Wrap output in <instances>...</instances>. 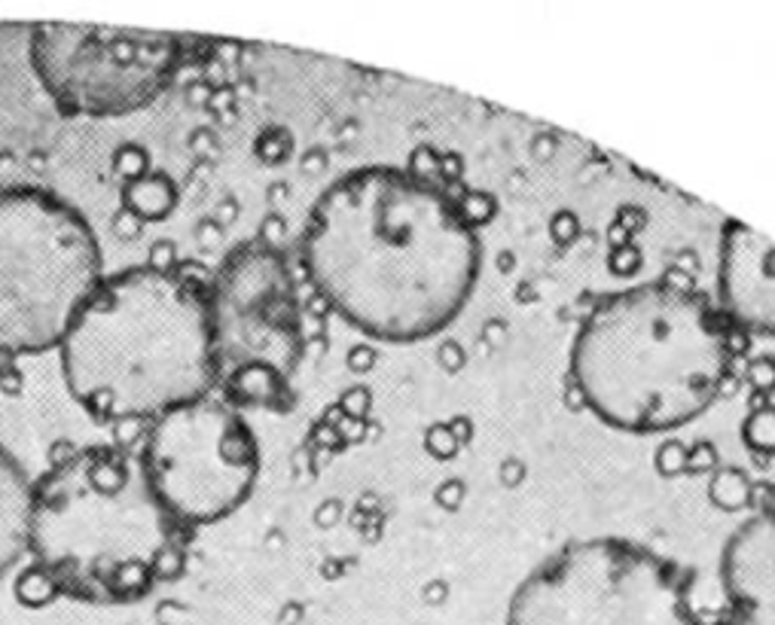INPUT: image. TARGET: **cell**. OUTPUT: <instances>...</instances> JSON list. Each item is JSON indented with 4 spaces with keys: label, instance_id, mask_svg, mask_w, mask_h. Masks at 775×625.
<instances>
[{
    "label": "cell",
    "instance_id": "7c38bea8",
    "mask_svg": "<svg viewBox=\"0 0 775 625\" xmlns=\"http://www.w3.org/2000/svg\"><path fill=\"white\" fill-rule=\"evenodd\" d=\"M34 482L15 455L0 446V577L27 553Z\"/></svg>",
    "mask_w": 775,
    "mask_h": 625
},
{
    "label": "cell",
    "instance_id": "7a4b0ae2",
    "mask_svg": "<svg viewBox=\"0 0 775 625\" xmlns=\"http://www.w3.org/2000/svg\"><path fill=\"white\" fill-rule=\"evenodd\" d=\"M730 360V333L711 302L672 281H644L584 314L568 369L599 422L660 434L694 422L718 400Z\"/></svg>",
    "mask_w": 775,
    "mask_h": 625
},
{
    "label": "cell",
    "instance_id": "ba28073f",
    "mask_svg": "<svg viewBox=\"0 0 775 625\" xmlns=\"http://www.w3.org/2000/svg\"><path fill=\"white\" fill-rule=\"evenodd\" d=\"M190 37L141 27L41 22L27 62L62 116L117 120L151 108L187 65Z\"/></svg>",
    "mask_w": 775,
    "mask_h": 625
},
{
    "label": "cell",
    "instance_id": "ffe728a7",
    "mask_svg": "<svg viewBox=\"0 0 775 625\" xmlns=\"http://www.w3.org/2000/svg\"><path fill=\"white\" fill-rule=\"evenodd\" d=\"M10 369H15V357L0 348V376H3V372H10Z\"/></svg>",
    "mask_w": 775,
    "mask_h": 625
},
{
    "label": "cell",
    "instance_id": "4fadbf2b",
    "mask_svg": "<svg viewBox=\"0 0 775 625\" xmlns=\"http://www.w3.org/2000/svg\"><path fill=\"white\" fill-rule=\"evenodd\" d=\"M180 190L165 171H151L132 183H123V208H129L141 223H163L177 208Z\"/></svg>",
    "mask_w": 775,
    "mask_h": 625
},
{
    "label": "cell",
    "instance_id": "52a82bcc",
    "mask_svg": "<svg viewBox=\"0 0 775 625\" xmlns=\"http://www.w3.org/2000/svg\"><path fill=\"white\" fill-rule=\"evenodd\" d=\"M503 625H699L678 568L623 537L574 540L513 589Z\"/></svg>",
    "mask_w": 775,
    "mask_h": 625
},
{
    "label": "cell",
    "instance_id": "e0dca14e",
    "mask_svg": "<svg viewBox=\"0 0 775 625\" xmlns=\"http://www.w3.org/2000/svg\"><path fill=\"white\" fill-rule=\"evenodd\" d=\"M113 232H117V238H123V242H135L137 235L144 232V223H141L129 208H120V211L113 214Z\"/></svg>",
    "mask_w": 775,
    "mask_h": 625
},
{
    "label": "cell",
    "instance_id": "8fae6325",
    "mask_svg": "<svg viewBox=\"0 0 775 625\" xmlns=\"http://www.w3.org/2000/svg\"><path fill=\"white\" fill-rule=\"evenodd\" d=\"M723 595L742 625H775V506L745 518L721 553Z\"/></svg>",
    "mask_w": 775,
    "mask_h": 625
},
{
    "label": "cell",
    "instance_id": "8992f818",
    "mask_svg": "<svg viewBox=\"0 0 775 625\" xmlns=\"http://www.w3.org/2000/svg\"><path fill=\"white\" fill-rule=\"evenodd\" d=\"M214 388L232 409L294 406V379L306 357L297 278L285 254L263 242L232 247L208 281Z\"/></svg>",
    "mask_w": 775,
    "mask_h": 625
},
{
    "label": "cell",
    "instance_id": "30bf717a",
    "mask_svg": "<svg viewBox=\"0 0 775 625\" xmlns=\"http://www.w3.org/2000/svg\"><path fill=\"white\" fill-rule=\"evenodd\" d=\"M718 300L735 326L775 336V242L739 220L721 230Z\"/></svg>",
    "mask_w": 775,
    "mask_h": 625
},
{
    "label": "cell",
    "instance_id": "6da1fadb",
    "mask_svg": "<svg viewBox=\"0 0 775 625\" xmlns=\"http://www.w3.org/2000/svg\"><path fill=\"white\" fill-rule=\"evenodd\" d=\"M300 257L314 293L345 324L403 345L464 312L483 247L450 192L395 165H367L318 196Z\"/></svg>",
    "mask_w": 775,
    "mask_h": 625
},
{
    "label": "cell",
    "instance_id": "ac0fdd59",
    "mask_svg": "<svg viewBox=\"0 0 775 625\" xmlns=\"http://www.w3.org/2000/svg\"><path fill=\"white\" fill-rule=\"evenodd\" d=\"M0 388H3L7 394H19V391H22V372H19V367L0 376Z\"/></svg>",
    "mask_w": 775,
    "mask_h": 625
},
{
    "label": "cell",
    "instance_id": "9c48e42d",
    "mask_svg": "<svg viewBox=\"0 0 775 625\" xmlns=\"http://www.w3.org/2000/svg\"><path fill=\"white\" fill-rule=\"evenodd\" d=\"M137 458L159 503L187 528L232 516L259 476L254 427L223 397L168 409L151 422Z\"/></svg>",
    "mask_w": 775,
    "mask_h": 625
},
{
    "label": "cell",
    "instance_id": "9a60e30c",
    "mask_svg": "<svg viewBox=\"0 0 775 625\" xmlns=\"http://www.w3.org/2000/svg\"><path fill=\"white\" fill-rule=\"evenodd\" d=\"M113 171L123 177L125 183H132L137 177L151 175V153L141 144H123L113 153Z\"/></svg>",
    "mask_w": 775,
    "mask_h": 625
},
{
    "label": "cell",
    "instance_id": "3957f363",
    "mask_svg": "<svg viewBox=\"0 0 775 625\" xmlns=\"http://www.w3.org/2000/svg\"><path fill=\"white\" fill-rule=\"evenodd\" d=\"M58 357L70 397L96 422H156L214 388L208 287L147 266L110 275Z\"/></svg>",
    "mask_w": 775,
    "mask_h": 625
},
{
    "label": "cell",
    "instance_id": "5bb4252c",
    "mask_svg": "<svg viewBox=\"0 0 775 625\" xmlns=\"http://www.w3.org/2000/svg\"><path fill=\"white\" fill-rule=\"evenodd\" d=\"M15 599H19V604L31 607V611H41V607L53 604V601L62 599V595H58V589H55L53 577L43 571L41 565L31 561L25 571L15 577Z\"/></svg>",
    "mask_w": 775,
    "mask_h": 625
},
{
    "label": "cell",
    "instance_id": "277c9868",
    "mask_svg": "<svg viewBox=\"0 0 775 625\" xmlns=\"http://www.w3.org/2000/svg\"><path fill=\"white\" fill-rule=\"evenodd\" d=\"M190 531L165 510L137 451L77 449L34 482L27 556L58 595L82 604H135L156 589V565Z\"/></svg>",
    "mask_w": 775,
    "mask_h": 625
},
{
    "label": "cell",
    "instance_id": "2e32d148",
    "mask_svg": "<svg viewBox=\"0 0 775 625\" xmlns=\"http://www.w3.org/2000/svg\"><path fill=\"white\" fill-rule=\"evenodd\" d=\"M147 269H153V272H175L177 269L175 242L159 238L156 245H151V254H147Z\"/></svg>",
    "mask_w": 775,
    "mask_h": 625
},
{
    "label": "cell",
    "instance_id": "d6986e66",
    "mask_svg": "<svg viewBox=\"0 0 775 625\" xmlns=\"http://www.w3.org/2000/svg\"><path fill=\"white\" fill-rule=\"evenodd\" d=\"M208 98H211V86H208V82H192V86H190V101H192V104H199V101L204 104Z\"/></svg>",
    "mask_w": 775,
    "mask_h": 625
},
{
    "label": "cell",
    "instance_id": "5b68a950",
    "mask_svg": "<svg viewBox=\"0 0 775 625\" xmlns=\"http://www.w3.org/2000/svg\"><path fill=\"white\" fill-rule=\"evenodd\" d=\"M104 284L89 220L37 187L0 192V348L31 357L58 348Z\"/></svg>",
    "mask_w": 775,
    "mask_h": 625
}]
</instances>
